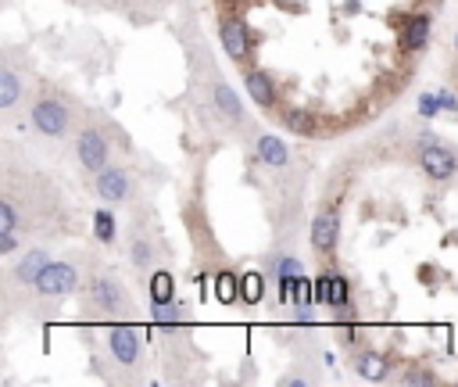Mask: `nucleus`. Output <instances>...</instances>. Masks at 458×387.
<instances>
[{
    "instance_id": "1a4fd4ad",
    "label": "nucleus",
    "mask_w": 458,
    "mask_h": 387,
    "mask_svg": "<svg viewBox=\"0 0 458 387\" xmlns=\"http://www.w3.org/2000/svg\"><path fill=\"white\" fill-rule=\"evenodd\" d=\"M215 108H219V115L226 118V122H243V108H240V97L229 90L226 83H215Z\"/></svg>"
},
{
    "instance_id": "4be33fe9",
    "label": "nucleus",
    "mask_w": 458,
    "mask_h": 387,
    "mask_svg": "<svg viewBox=\"0 0 458 387\" xmlns=\"http://www.w3.org/2000/svg\"><path fill=\"white\" fill-rule=\"evenodd\" d=\"M348 294H351V290H348V280H344V276H329V305H333V309H344V305H348Z\"/></svg>"
},
{
    "instance_id": "c756f323",
    "label": "nucleus",
    "mask_w": 458,
    "mask_h": 387,
    "mask_svg": "<svg viewBox=\"0 0 458 387\" xmlns=\"http://www.w3.org/2000/svg\"><path fill=\"white\" fill-rule=\"evenodd\" d=\"M408 384H434V373H408Z\"/></svg>"
},
{
    "instance_id": "f257e3e1",
    "label": "nucleus",
    "mask_w": 458,
    "mask_h": 387,
    "mask_svg": "<svg viewBox=\"0 0 458 387\" xmlns=\"http://www.w3.org/2000/svg\"><path fill=\"white\" fill-rule=\"evenodd\" d=\"M76 283H79V276H76V269H72L69 262H47L33 287L43 297H65V294L76 290Z\"/></svg>"
},
{
    "instance_id": "7c9ffc66",
    "label": "nucleus",
    "mask_w": 458,
    "mask_h": 387,
    "mask_svg": "<svg viewBox=\"0 0 458 387\" xmlns=\"http://www.w3.org/2000/svg\"><path fill=\"white\" fill-rule=\"evenodd\" d=\"M441 101H444V108H448V111H455V108H458V104H455V97H451V94H441Z\"/></svg>"
},
{
    "instance_id": "dca6fc26",
    "label": "nucleus",
    "mask_w": 458,
    "mask_h": 387,
    "mask_svg": "<svg viewBox=\"0 0 458 387\" xmlns=\"http://www.w3.org/2000/svg\"><path fill=\"white\" fill-rule=\"evenodd\" d=\"M240 294H243V302H248V305H258L265 297V276L262 273H248L240 280Z\"/></svg>"
},
{
    "instance_id": "6ab92c4d",
    "label": "nucleus",
    "mask_w": 458,
    "mask_h": 387,
    "mask_svg": "<svg viewBox=\"0 0 458 387\" xmlns=\"http://www.w3.org/2000/svg\"><path fill=\"white\" fill-rule=\"evenodd\" d=\"M18 90H22L18 76H15L11 69H4V72H0V108H11V104L18 101Z\"/></svg>"
},
{
    "instance_id": "f8f14e48",
    "label": "nucleus",
    "mask_w": 458,
    "mask_h": 387,
    "mask_svg": "<svg viewBox=\"0 0 458 387\" xmlns=\"http://www.w3.org/2000/svg\"><path fill=\"white\" fill-rule=\"evenodd\" d=\"M426 40H430V18L419 15V18H412V22L405 25L401 43H405V50H422V47H426Z\"/></svg>"
},
{
    "instance_id": "ddd939ff",
    "label": "nucleus",
    "mask_w": 458,
    "mask_h": 387,
    "mask_svg": "<svg viewBox=\"0 0 458 387\" xmlns=\"http://www.w3.org/2000/svg\"><path fill=\"white\" fill-rule=\"evenodd\" d=\"M248 94L262 104V108H272V101H276V90H272V83H269V76L265 72H248Z\"/></svg>"
},
{
    "instance_id": "a878e982",
    "label": "nucleus",
    "mask_w": 458,
    "mask_h": 387,
    "mask_svg": "<svg viewBox=\"0 0 458 387\" xmlns=\"http://www.w3.org/2000/svg\"><path fill=\"white\" fill-rule=\"evenodd\" d=\"M315 302L329 305V276H319V280H315Z\"/></svg>"
},
{
    "instance_id": "a211bd4d",
    "label": "nucleus",
    "mask_w": 458,
    "mask_h": 387,
    "mask_svg": "<svg viewBox=\"0 0 458 387\" xmlns=\"http://www.w3.org/2000/svg\"><path fill=\"white\" fill-rule=\"evenodd\" d=\"M283 122H287V129H294L301 136H312L315 133V115L312 111H287Z\"/></svg>"
},
{
    "instance_id": "0eeeda50",
    "label": "nucleus",
    "mask_w": 458,
    "mask_h": 387,
    "mask_svg": "<svg viewBox=\"0 0 458 387\" xmlns=\"http://www.w3.org/2000/svg\"><path fill=\"white\" fill-rule=\"evenodd\" d=\"M337 233H341V219H337V212H322V216H315V223H312V248L322 251V255H329L333 248H337Z\"/></svg>"
},
{
    "instance_id": "412c9836",
    "label": "nucleus",
    "mask_w": 458,
    "mask_h": 387,
    "mask_svg": "<svg viewBox=\"0 0 458 387\" xmlns=\"http://www.w3.org/2000/svg\"><path fill=\"white\" fill-rule=\"evenodd\" d=\"M94 230H97V241L111 244L115 241V216L111 212H97L94 216Z\"/></svg>"
},
{
    "instance_id": "423d86ee",
    "label": "nucleus",
    "mask_w": 458,
    "mask_h": 387,
    "mask_svg": "<svg viewBox=\"0 0 458 387\" xmlns=\"http://www.w3.org/2000/svg\"><path fill=\"white\" fill-rule=\"evenodd\" d=\"M108 348H111V355H115V359H118L122 366H133V363H136V355H140L136 330H133V326H111Z\"/></svg>"
},
{
    "instance_id": "5701e85b",
    "label": "nucleus",
    "mask_w": 458,
    "mask_h": 387,
    "mask_svg": "<svg viewBox=\"0 0 458 387\" xmlns=\"http://www.w3.org/2000/svg\"><path fill=\"white\" fill-rule=\"evenodd\" d=\"M0 233H15V208H11V201H0Z\"/></svg>"
},
{
    "instance_id": "f03ea898",
    "label": "nucleus",
    "mask_w": 458,
    "mask_h": 387,
    "mask_svg": "<svg viewBox=\"0 0 458 387\" xmlns=\"http://www.w3.org/2000/svg\"><path fill=\"white\" fill-rule=\"evenodd\" d=\"M76 155H79L83 169L101 172V169L108 165V140H104L97 129H83L79 140H76Z\"/></svg>"
},
{
    "instance_id": "9d476101",
    "label": "nucleus",
    "mask_w": 458,
    "mask_h": 387,
    "mask_svg": "<svg viewBox=\"0 0 458 387\" xmlns=\"http://www.w3.org/2000/svg\"><path fill=\"white\" fill-rule=\"evenodd\" d=\"M258 155L272 169H287V162H290V151H287V143L280 136H262L258 140Z\"/></svg>"
},
{
    "instance_id": "9b49d317",
    "label": "nucleus",
    "mask_w": 458,
    "mask_h": 387,
    "mask_svg": "<svg viewBox=\"0 0 458 387\" xmlns=\"http://www.w3.org/2000/svg\"><path fill=\"white\" fill-rule=\"evenodd\" d=\"M94 302L115 312V309H122V305H126V294H122V287H118L115 280L101 276V280H94Z\"/></svg>"
},
{
    "instance_id": "39448f33",
    "label": "nucleus",
    "mask_w": 458,
    "mask_h": 387,
    "mask_svg": "<svg viewBox=\"0 0 458 387\" xmlns=\"http://www.w3.org/2000/svg\"><path fill=\"white\" fill-rule=\"evenodd\" d=\"M219 40H222V47H226V54L233 57V62H243V57H248L251 40H248V25H243L240 18H226L222 22Z\"/></svg>"
},
{
    "instance_id": "bb28decb",
    "label": "nucleus",
    "mask_w": 458,
    "mask_h": 387,
    "mask_svg": "<svg viewBox=\"0 0 458 387\" xmlns=\"http://www.w3.org/2000/svg\"><path fill=\"white\" fill-rule=\"evenodd\" d=\"M280 276H301V262L297 258H283L280 262Z\"/></svg>"
},
{
    "instance_id": "393cba45",
    "label": "nucleus",
    "mask_w": 458,
    "mask_h": 387,
    "mask_svg": "<svg viewBox=\"0 0 458 387\" xmlns=\"http://www.w3.org/2000/svg\"><path fill=\"white\" fill-rule=\"evenodd\" d=\"M150 258H155V255H150V244L136 241V244H133V265H147Z\"/></svg>"
},
{
    "instance_id": "c85d7f7f",
    "label": "nucleus",
    "mask_w": 458,
    "mask_h": 387,
    "mask_svg": "<svg viewBox=\"0 0 458 387\" xmlns=\"http://www.w3.org/2000/svg\"><path fill=\"white\" fill-rule=\"evenodd\" d=\"M15 251V233H0V255H11Z\"/></svg>"
},
{
    "instance_id": "aec40b11",
    "label": "nucleus",
    "mask_w": 458,
    "mask_h": 387,
    "mask_svg": "<svg viewBox=\"0 0 458 387\" xmlns=\"http://www.w3.org/2000/svg\"><path fill=\"white\" fill-rule=\"evenodd\" d=\"M236 294H240V280L229 276V273H222V276L215 280V297H219L222 305H233V302H236Z\"/></svg>"
},
{
    "instance_id": "4468645a",
    "label": "nucleus",
    "mask_w": 458,
    "mask_h": 387,
    "mask_svg": "<svg viewBox=\"0 0 458 387\" xmlns=\"http://www.w3.org/2000/svg\"><path fill=\"white\" fill-rule=\"evenodd\" d=\"M43 265H47V255H43V251H29V255H22V262L15 265V276H18L22 283H36V276L43 273Z\"/></svg>"
},
{
    "instance_id": "20e7f679",
    "label": "nucleus",
    "mask_w": 458,
    "mask_h": 387,
    "mask_svg": "<svg viewBox=\"0 0 458 387\" xmlns=\"http://www.w3.org/2000/svg\"><path fill=\"white\" fill-rule=\"evenodd\" d=\"M33 122H36V129L43 136H61V133L69 129V111L61 108L57 101H40L33 108Z\"/></svg>"
},
{
    "instance_id": "b1692460",
    "label": "nucleus",
    "mask_w": 458,
    "mask_h": 387,
    "mask_svg": "<svg viewBox=\"0 0 458 387\" xmlns=\"http://www.w3.org/2000/svg\"><path fill=\"white\" fill-rule=\"evenodd\" d=\"M441 104H444L441 97H434V94H422V97H419V115H426V118H434Z\"/></svg>"
},
{
    "instance_id": "2f4dec72",
    "label": "nucleus",
    "mask_w": 458,
    "mask_h": 387,
    "mask_svg": "<svg viewBox=\"0 0 458 387\" xmlns=\"http://www.w3.org/2000/svg\"><path fill=\"white\" fill-rule=\"evenodd\" d=\"M222 4H236V0H222Z\"/></svg>"
},
{
    "instance_id": "7ed1b4c3",
    "label": "nucleus",
    "mask_w": 458,
    "mask_h": 387,
    "mask_svg": "<svg viewBox=\"0 0 458 387\" xmlns=\"http://www.w3.org/2000/svg\"><path fill=\"white\" fill-rule=\"evenodd\" d=\"M419 165H422V172L430 176V180H451L455 169H458L455 155H451V151H444V147H437V143H426V147H422Z\"/></svg>"
},
{
    "instance_id": "f3484780",
    "label": "nucleus",
    "mask_w": 458,
    "mask_h": 387,
    "mask_svg": "<svg viewBox=\"0 0 458 387\" xmlns=\"http://www.w3.org/2000/svg\"><path fill=\"white\" fill-rule=\"evenodd\" d=\"M358 373L365 377V380H383L387 377V359H383V355H362V359H358Z\"/></svg>"
},
{
    "instance_id": "cd10ccee",
    "label": "nucleus",
    "mask_w": 458,
    "mask_h": 387,
    "mask_svg": "<svg viewBox=\"0 0 458 387\" xmlns=\"http://www.w3.org/2000/svg\"><path fill=\"white\" fill-rule=\"evenodd\" d=\"M155 319H158V323H176L179 316H176V309H169V305H155Z\"/></svg>"
},
{
    "instance_id": "2eb2a0df",
    "label": "nucleus",
    "mask_w": 458,
    "mask_h": 387,
    "mask_svg": "<svg viewBox=\"0 0 458 387\" xmlns=\"http://www.w3.org/2000/svg\"><path fill=\"white\" fill-rule=\"evenodd\" d=\"M172 294H176V283H172L169 273L150 276V302H155V305H172Z\"/></svg>"
},
{
    "instance_id": "6e6552de",
    "label": "nucleus",
    "mask_w": 458,
    "mask_h": 387,
    "mask_svg": "<svg viewBox=\"0 0 458 387\" xmlns=\"http://www.w3.org/2000/svg\"><path fill=\"white\" fill-rule=\"evenodd\" d=\"M97 194H101V201H122V197L129 194L126 172H122L118 165H104L97 172Z\"/></svg>"
}]
</instances>
